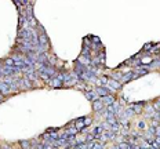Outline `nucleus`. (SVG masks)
I'll return each mask as SVG.
<instances>
[{
    "label": "nucleus",
    "mask_w": 160,
    "mask_h": 149,
    "mask_svg": "<svg viewBox=\"0 0 160 149\" xmlns=\"http://www.w3.org/2000/svg\"><path fill=\"white\" fill-rule=\"evenodd\" d=\"M33 87V84L31 83V80H29L28 77H19L18 79V89L19 90H29V89H32Z\"/></svg>",
    "instance_id": "nucleus-1"
},
{
    "label": "nucleus",
    "mask_w": 160,
    "mask_h": 149,
    "mask_svg": "<svg viewBox=\"0 0 160 149\" xmlns=\"http://www.w3.org/2000/svg\"><path fill=\"white\" fill-rule=\"evenodd\" d=\"M39 44L44 50H48V37H47V35L44 32H42L39 35Z\"/></svg>",
    "instance_id": "nucleus-2"
},
{
    "label": "nucleus",
    "mask_w": 160,
    "mask_h": 149,
    "mask_svg": "<svg viewBox=\"0 0 160 149\" xmlns=\"http://www.w3.org/2000/svg\"><path fill=\"white\" fill-rule=\"evenodd\" d=\"M0 92H1L3 95H8V94L13 92L10 89V86H8L6 82H3V80H0Z\"/></svg>",
    "instance_id": "nucleus-3"
},
{
    "label": "nucleus",
    "mask_w": 160,
    "mask_h": 149,
    "mask_svg": "<svg viewBox=\"0 0 160 149\" xmlns=\"http://www.w3.org/2000/svg\"><path fill=\"white\" fill-rule=\"evenodd\" d=\"M108 86H109V89L110 91H116V90H119L121 87V83L119 82V80H115V79H112V80H109L108 82Z\"/></svg>",
    "instance_id": "nucleus-4"
},
{
    "label": "nucleus",
    "mask_w": 160,
    "mask_h": 149,
    "mask_svg": "<svg viewBox=\"0 0 160 149\" xmlns=\"http://www.w3.org/2000/svg\"><path fill=\"white\" fill-rule=\"evenodd\" d=\"M134 77H138V76H137V74H135L134 72H127L126 74H123V76H121L120 83H128L130 80H132Z\"/></svg>",
    "instance_id": "nucleus-5"
},
{
    "label": "nucleus",
    "mask_w": 160,
    "mask_h": 149,
    "mask_svg": "<svg viewBox=\"0 0 160 149\" xmlns=\"http://www.w3.org/2000/svg\"><path fill=\"white\" fill-rule=\"evenodd\" d=\"M95 91H97V94H98L100 97H103V95H108V94H110V90L106 89L105 86H98Z\"/></svg>",
    "instance_id": "nucleus-6"
},
{
    "label": "nucleus",
    "mask_w": 160,
    "mask_h": 149,
    "mask_svg": "<svg viewBox=\"0 0 160 149\" xmlns=\"http://www.w3.org/2000/svg\"><path fill=\"white\" fill-rule=\"evenodd\" d=\"M101 101L103 102V105H112V104L115 102V97H112L110 94H108V95H103V97H101Z\"/></svg>",
    "instance_id": "nucleus-7"
},
{
    "label": "nucleus",
    "mask_w": 160,
    "mask_h": 149,
    "mask_svg": "<svg viewBox=\"0 0 160 149\" xmlns=\"http://www.w3.org/2000/svg\"><path fill=\"white\" fill-rule=\"evenodd\" d=\"M93 109L95 110V112H101V110L103 109V102L101 101V99H95V101H93Z\"/></svg>",
    "instance_id": "nucleus-8"
},
{
    "label": "nucleus",
    "mask_w": 160,
    "mask_h": 149,
    "mask_svg": "<svg viewBox=\"0 0 160 149\" xmlns=\"http://www.w3.org/2000/svg\"><path fill=\"white\" fill-rule=\"evenodd\" d=\"M84 95L87 99H90V101H95V99H100V95L97 94V91H84Z\"/></svg>",
    "instance_id": "nucleus-9"
},
{
    "label": "nucleus",
    "mask_w": 160,
    "mask_h": 149,
    "mask_svg": "<svg viewBox=\"0 0 160 149\" xmlns=\"http://www.w3.org/2000/svg\"><path fill=\"white\" fill-rule=\"evenodd\" d=\"M148 71H149V66H138V68H135L134 73L137 74V76H142V74L148 73Z\"/></svg>",
    "instance_id": "nucleus-10"
},
{
    "label": "nucleus",
    "mask_w": 160,
    "mask_h": 149,
    "mask_svg": "<svg viewBox=\"0 0 160 149\" xmlns=\"http://www.w3.org/2000/svg\"><path fill=\"white\" fill-rule=\"evenodd\" d=\"M76 128H77L79 131H82V130H84V127H87L86 126V123H84V119H77V120H75V124H73Z\"/></svg>",
    "instance_id": "nucleus-11"
},
{
    "label": "nucleus",
    "mask_w": 160,
    "mask_h": 149,
    "mask_svg": "<svg viewBox=\"0 0 160 149\" xmlns=\"http://www.w3.org/2000/svg\"><path fill=\"white\" fill-rule=\"evenodd\" d=\"M131 109L134 110L135 113H141V112L144 110V104L142 102H141V104H135V105H132V107H131Z\"/></svg>",
    "instance_id": "nucleus-12"
},
{
    "label": "nucleus",
    "mask_w": 160,
    "mask_h": 149,
    "mask_svg": "<svg viewBox=\"0 0 160 149\" xmlns=\"http://www.w3.org/2000/svg\"><path fill=\"white\" fill-rule=\"evenodd\" d=\"M146 112H148V113H146L148 117H153V115H155L156 110H155V108H153L152 105H146Z\"/></svg>",
    "instance_id": "nucleus-13"
},
{
    "label": "nucleus",
    "mask_w": 160,
    "mask_h": 149,
    "mask_svg": "<svg viewBox=\"0 0 160 149\" xmlns=\"http://www.w3.org/2000/svg\"><path fill=\"white\" fill-rule=\"evenodd\" d=\"M149 53H152V54H159L160 53V44H155L153 47H150V50H149Z\"/></svg>",
    "instance_id": "nucleus-14"
},
{
    "label": "nucleus",
    "mask_w": 160,
    "mask_h": 149,
    "mask_svg": "<svg viewBox=\"0 0 160 149\" xmlns=\"http://www.w3.org/2000/svg\"><path fill=\"white\" fill-rule=\"evenodd\" d=\"M26 1H28V0H14V3L18 6V8H21V6H26V4H28Z\"/></svg>",
    "instance_id": "nucleus-15"
},
{
    "label": "nucleus",
    "mask_w": 160,
    "mask_h": 149,
    "mask_svg": "<svg viewBox=\"0 0 160 149\" xmlns=\"http://www.w3.org/2000/svg\"><path fill=\"white\" fill-rule=\"evenodd\" d=\"M118 148H120V149H130L131 146H130V144H128V142H121V144H119V145H118Z\"/></svg>",
    "instance_id": "nucleus-16"
},
{
    "label": "nucleus",
    "mask_w": 160,
    "mask_h": 149,
    "mask_svg": "<svg viewBox=\"0 0 160 149\" xmlns=\"http://www.w3.org/2000/svg\"><path fill=\"white\" fill-rule=\"evenodd\" d=\"M4 65H8V66H14V58H13V57L7 58V60L4 61Z\"/></svg>",
    "instance_id": "nucleus-17"
},
{
    "label": "nucleus",
    "mask_w": 160,
    "mask_h": 149,
    "mask_svg": "<svg viewBox=\"0 0 160 149\" xmlns=\"http://www.w3.org/2000/svg\"><path fill=\"white\" fill-rule=\"evenodd\" d=\"M108 82H109V80H108V79L105 77V76H103V77H101V79H100V82H98V86H106V84H108Z\"/></svg>",
    "instance_id": "nucleus-18"
},
{
    "label": "nucleus",
    "mask_w": 160,
    "mask_h": 149,
    "mask_svg": "<svg viewBox=\"0 0 160 149\" xmlns=\"http://www.w3.org/2000/svg\"><path fill=\"white\" fill-rule=\"evenodd\" d=\"M19 144L22 145V148H32V146H31V142H29V141H21Z\"/></svg>",
    "instance_id": "nucleus-19"
},
{
    "label": "nucleus",
    "mask_w": 160,
    "mask_h": 149,
    "mask_svg": "<svg viewBox=\"0 0 160 149\" xmlns=\"http://www.w3.org/2000/svg\"><path fill=\"white\" fill-rule=\"evenodd\" d=\"M121 76H123L121 73H113V74H112V79H115V80H119V82H120Z\"/></svg>",
    "instance_id": "nucleus-20"
},
{
    "label": "nucleus",
    "mask_w": 160,
    "mask_h": 149,
    "mask_svg": "<svg viewBox=\"0 0 160 149\" xmlns=\"http://www.w3.org/2000/svg\"><path fill=\"white\" fill-rule=\"evenodd\" d=\"M138 128H141V130H144V128H146V124H145V121H139V123H138Z\"/></svg>",
    "instance_id": "nucleus-21"
},
{
    "label": "nucleus",
    "mask_w": 160,
    "mask_h": 149,
    "mask_svg": "<svg viewBox=\"0 0 160 149\" xmlns=\"http://www.w3.org/2000/svg\"><path fill=\"white\" fill-rule=\"evenodd\" d=\"M91 40H93L94 43H101V39L100 37H97V36H91Z\"/></svg>",
    "instance_id": "nucleus-22"
},
{
    "label": "nucleus",
    "mask_w": 160,
    "mask_h": 149,
    "mask_svg": "<svg viewBox=\"0 0 160 149\" xmlns=\"http://www.w3.org/2000/svg\"><path fill=\"white\" fill-rule=\"evenodd\" d=\"M91 119H90V117H84V123H86V126H90V124H91Z\"/></svg>",
    "instance_id": "nucleus-23"
},
{
    "label": "nucleus",
    "mask_w": 160,
    "mask_h": 149,
    "mask_svg": "<svg viewBox=\"0 0 160 149\" xmlns=\"http://www.w3.org/2000/svg\"><path fill=\"white\" fill-rule=\"evenodd\" d=\"M152 46H153L152 43H148V44H145V47H144V50H145V51H149V50H150V47H152Z\"/></svg>",
    "instance_id": "nucleus-24"
},
{
    "label": "nucleus",
    "mask_w": 160,
    "mask_h": 149,
    "mask_svg": "<svg viewBox=\"0 0 160 149\" xmlns=\"http://www.w3.org/2000/svg\"><path fill=\"white\" fill-rule=\"evenodd\" d=\"M157 102H159V104H160V98H159V99H157Z\"/></svg>",
    "instance_id": "nucleus-25"
},
{
    "label": "nucleus",
    "mask_w": 160,
    "mask_h": 149,
    "mask_svg": "<svg viewBox=\"0 0 160 149\" xmlns=\"http://www.w3.org/2000/svg\"><path fill=\"white\" fill-rule=\"evenodd\" d=\"M159 60H160V55H159Z\"/></svg>",
    "instance_id": "nucleus-26"
}]
</instances>
